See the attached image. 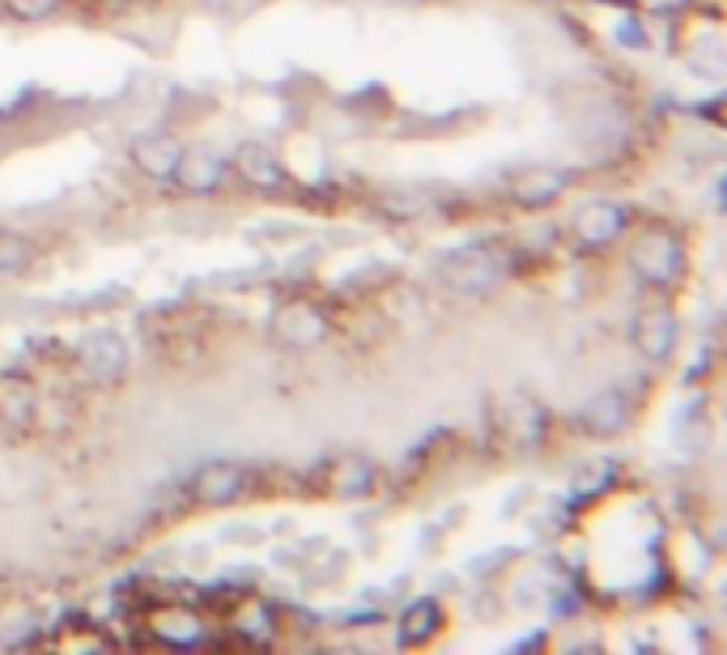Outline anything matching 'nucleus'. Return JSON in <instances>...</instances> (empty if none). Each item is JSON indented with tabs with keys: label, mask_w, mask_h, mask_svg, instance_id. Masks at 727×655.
I'll return each instance as SVG.
<instances>
[{
	"label": "nucleus",
	"mask_w": 727,
	"mask_h": 655,
	"mask_svg": "<svg viewBox=\"0 0 727 655\" xmlns=\"http://www.w3.org/2000/svg\"><path fill=\"white\" fill-rule=\"evenodd\" d=\"M621 226H626V214L617 205H596V209H587L579 218V239L591 247L608 244L613 235H621Z\"/></svg>",
	"instance_id": "4"
},
{
	"label": "nucleus",
	"mask_w": 727,
	"mask_h": 655,
	"mask_svg": "<svg viewBox=\"0 0 727 655\" xmlns=\"http://www.w3.org/2000/svg\"><path fill=\"white\" fill-rule=\"evenodd\" d=\"M638 349H647L651 358H659V354H668L673 349V340H677V324L664 316H647L643 324H638Z\"/></svg>",
	"instance_id": "6"
},
{
	"label": "nucleus",
	"mask_w": 727,
	"mask_h": 655,
	"mask_svg": "<svg viewBox=\"0 0 727 655\" xmlns=\"http://www.w3.org/2000/svg\"><path fill=\"white\" fill-rule=\"evenodd\" d=\"M435 617H438L435 605H417L409 617H405V631H400V638H405V643H412V638H417L421 631L430 634V631H435Z\"/></svg>",
	"instance_id": "11"
},
{
	"label": "nucleus",
	"mask_w": 727,
	"mask_h": 655,
	"mask_svg": "<svg viewBox=\"0 0 727 655\" xmlns=\"http://www.w3.org/2000/svg\"><path fill=\"white\" fill-rule=\"evenodd\" d=\"M175 175H179L188 188L205 192V188H213L221 175H226V167H221L218 158H209V153H183L179 167H175Z\"/></svg>",
	"instance_id": "5"
},
{
	"label": "nucleus",
	"mask_w": 727,
	"mask_h": 655,
	"mask_svg": "<svg viewBox=\"0 0 727 655\" xmlns=\"http://www.w3.org/2000/svg\"><path fill=\"white\" fill-rule=\"evenodd\" d=\"M621 421H626V400L617 396V391H605L591 409H587V426L591 430H600V435H613V430H621Z\"/></svg>",
	"instance_id": "7"
},
{
	"label": "nucleus",
	"mask_w": 727,
	"mask_h": 655,
	"mask_svg": "<svg viewBox=\"0 0 727 655\" xmlns=\"http://www.w3.org/2000/svg\"><path fill=\"white\" fill-rule=\"evenodd\" d=\"M56 9V0H13V13H22V18H43Z\"/></svg>",
	"instance_id": "12"
},
{
	"label": "nucleus",
	"mask_w": 727,
	"mask_h": 655,
	"mask_svg": "<svg viewBox=\"0 0 727 655\" xmlns=\"http://www.w3.org/2000/svg\"><path fill=\"white\" fill-rule=\"evenodd\" d=\"M239 167L251 183H265V188H277V183H281V167L268 158L265 149H242Z\"/></svg>",
	"instance_id": "9"
},
{
	"label": "nucleus",
	"mask_w": 727,
	"mask_h": 655,
	"mask_svg": "<svg viewBox=\"0 0 727 655\" xmlns=\"http://www.w3.org/2000/svg\"><path fill=\"white\" fill-rule=\"evenodd\" d=\"M498 272H502V265L494 256H485V251H464L447 265L451 286H460V290H489L498 281Z\"/></svg>",
	"instance_id": "3"
},
{
	"label": "nucleus",
	"mask_w": 727,
	"mask_h": 655,
	"mask_svg": "<svg viewBox=\"0 0 727 655\" xmlns=\"http://www.w3.org/2000/svg\"><path fill=\"white\" fill-rule=\"evenodd\" d=\"M247 482H251V473L239 468V464H213V468H205L196 477V494L205 503H230V498H239L247 489Z\"/></svg>",
	"instance_id": "2"
},
{
	"label": "nucleus",
	"mask_w": 727,
	"mask_h": 655,
	"mask_svg": "<svg viewBox=\"0 0 727 655\" xmlns=\"http://www.w3.org/2000/svg\"><path fill=\"white\" fill-rule=\"evenodd\" d=\"M630 265L638 277H647V281H668V277H677L680 268V247L677 239H668V235H647V239H638V247L630 251Z\"/></svg>",
	"instance_id": "1"
},
{
	"label": "nucleus",
	"mask_w": 727,
	"mask_h": 655,
	"mask_svg": "<svg viewBox=\"0 0 727 655\" xmlns=\"http://www.w3.org/2000/svg\"><path fill=\"white\" fill-rule=\"evenodd\" d=\"M30 256H34V247L26 244V239H18V235H4L0 230V268H26L30 265Z\"/></svg>",
	"instance_id": "10"
},
{
	"label": "nucleus",
	"mask_w": 727,
	"mask_h": 655,
	"mask_svg": "<svg viewBox=\"0 0 727 655\" xmlns=\"http://www.w3.org/2000/svg\"><path fill=\"white\" fill-rule=\"evenodd\" d=\"M179 158H183V149L175 146V141H146V146H137V162L149 175H175Z\"/></svg>",
	"instance_id": "8"
}]
</instances>
